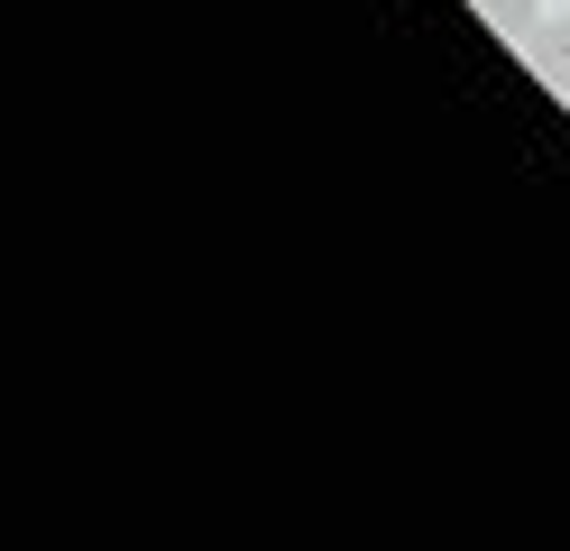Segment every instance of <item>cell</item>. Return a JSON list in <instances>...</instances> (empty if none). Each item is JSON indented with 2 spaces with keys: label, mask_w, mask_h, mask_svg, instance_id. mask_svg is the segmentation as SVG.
Listing matches in <instances>:
<instances>
[{
  "label": "cell",
  "mask_w": 570,
  "mask_h": 551,
  "mask_svg": "<svg viewBox=\"0 0 570 551\" xmlns=\"http://www.w3.org/2000/svg\"><path fill=\"white\" fill-rule=\"evenodd\" d=\"M524 65L543 73V92L570 110V19H543V28H533V37H524Z\"/></svg>",
  "instance_id": "6da1fadb"
},
{
  "label": "cell",
  "mask_w": 570,
  "mask_h": 551,
  "mask_svg": "<svg viewBox=\"0 0 570 551\" xmlns=\"http://www.w3.org/2000/svg\"><path fill=\"white\" fill-rule=\"evenodd\" d=\"M479 19H488L497 37H507V47H524V37L543 28V19H533V0H479Z\"/></svg>",
  "instance_id": "7a4b0ae2"
}]
</instances>
